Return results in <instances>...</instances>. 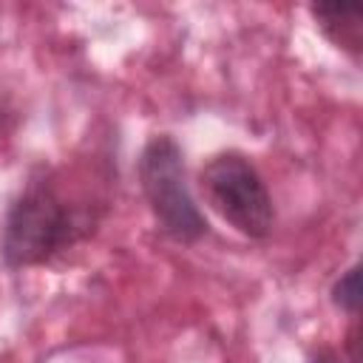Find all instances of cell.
I'll return each mask as SVG.
<instances>
[{"instance_id":"cell-1","label":"cell","mask_w":363,"mask_h":363,"mask_svg":"<svg viewBox=\"0 0 363 363\" xmlns=\"http://www.w3.org/2000/svg\"><path fill=\"white\" fill-rule=\"evenodd\" d=\"M108 210L99 190L71 187L65 170L37 164L6 207L0 258L6 269L45 267L71 247L91 238Z\"/></svg>"},{"instance_id":"cell-2","label":"cell","mask_w":363,"mask_h":363,"mask_svg":"<svg viewBox=\"0 0 363 363\" xmlns=\"http://www.w3.org/2000/svg\"><path fill=\"white\" fill-rule=\"evenodd\" d=\"M136 176L156 230L176 244H196L210 233L204 213L199 210L190 182L184 150L170 133H156L145 142Z\"/></svg>"},{"instance_id":"cell-3","label":"cell","mask_w":363,"mask_h":363,"mask_svg":"<svg viewBox=\"0 0 363 363\" xmlns=\"http://www.w3.org/2000/svg\"><path fill=\"white\" fill-rule=\"evenodd\" d=\"M204 201L244 238L264 241L275 227V204L258 167L238 150L210 156L199 170Z\"/></svg>"},{"instance_id":"cell-4","label":"cell","mask_w":363,"mask_h":363,"mask_svg":"<svg viewBox=\"0 0 363 363\" xmlns=\"http://www.w3.org/2000/svg\"><path fill=\"white\" fill-rule=\"evenodd\" d=\"M309 14L320 34L349 54L354 62L363 54V6L357 3H309Z\"/></svg>"},{"instance_id":"cell-5","label":"cell","mask_w":363,"mask_h":363,"mask_svg":"<svg viewBox=\"0 0 363 363\" xmlns=\"http://www.w3.org/2000/svg\"><path fill=\"white\" fill-rule=\"evenodd\" d=\"M329 301L335 309L346 312L349 318L360 315V261L349 264L329 286Z\"/></svg>"},{"instance_id":"cell-6","label":"cell","mask_w":363,"mask_h":363,"mask_svg":"<svg viewBox=\"0 0 363 363\" xmlns=\"http://www.w3.org/2000/svg\"><path fill=\"white\" fill-rule=\"evenodd\" d=\"M306 363H346V360H343V354H340L337 349H332V346H318V349H312V354H309Z\"/></svg>"},{"instance_id":"cell-7","label":"cell","mask_w":363,"mask_h":363,"mask_svg":"<svg viewBox=\"0 0 363 363\" xmlns=\"http://www.w3.org/2000/svg\"><path fill=\"white\" fill-rule=\"evenodd\" d=\"M6 133H9V113L0 108V139H3Z\"/></svg>"}]
</instances>
